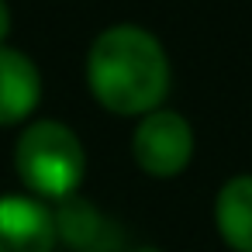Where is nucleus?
I'll return each mask as SVG.
<instances>
[{
    "mask_svg": "<svg viewBox=\"0 0 252 252\" xmlns=\"http://www.w3.org/2000/svg\"><path fill=\"white\" fill-rule=\"evenodd\" d=\"M87 87L104 111L142 118L169 94V56L149 28L111 25L90 42Z\"/></svg>",
    "mask_w": 252,
    "mask_h": 252,
    "instance_id": "f257e3e1",
    "label": "nucleus"
},
{
    "mask_svg": "<svg viewBox=\"0 0 252 252\" xmlns=\"http://www.w3.org/2000/svg\"><path fill=\"white\" fill-rule=\"evenodd\" d=\"M14 173L38 200H66L87 176V149L80 135L52 118L32 121L14 142Z\"/></svg>",
    "mask_w": 252,
    "mask_h": 252,
    "instance_id": "f03ea898",
    "label": "nucleus"
},
{
    "mask_svg": "<svg viewBox=\"0 0 252 252\" xmlns=\"http://www.w3.org/2000/svg\"><path fill=\"white\" fill-rule=\"evenodd\" d=\"M131 159L156 180L180 176L193 159V128L180 111L156 107L138 118L131 135Z\"/></svg>",
    "mask_w": 252,
    "mask_h": 252,
    "instance_id": "7ed1b4c3",
    "label": "nucleus"
},
{
    "mask_svg": "<svg viewBox=\"0 0 252 252\" xmlns=\"http://www.w3.org/2000/svg\"><path fill=\"white\" fill-rule=\"evenodd\" d=\"M52 207L32 193L0 197V252H56Z\"/></svg>",
    "mask_w": 252,
    "mask_h": 252,
    "instance_id": "20e7f679",
    "label": "nucleus"
},
{
    "mask_svg": "<svg viewBox=\"0 0 252 252\" xmlns=\"http://www.w3.org/2000/svg\"><path fill=\"white\" fill-rule=\"evenodd\" d=\"M52 218H56L59 242L69 245L73 252H118L121 249V228L104 211H97L90 200L76 193L59 200Z\"/></svg>",
    "mask_w": 252,
    "mask_h": 252,
    "instance_id": "39448f33",
    "label": "nucleus"
},
{
    "mask_svg": "<svg viewBox=\"0 0 252 252\" xmlns=\"http://www.w3.org/2000/svg\"><path fill=\"white\" fill-rule=\"evenodd\" d=\"M42 100V73L21 49L0 45V128L25 125Z\"/></svg>",
    "mask_w": 252,
    "mask_h": 252,
    "instance_id": "423d86ee",
    "label": "nucleus"
},
{
    "mask_svg": "<svg viewBox=\"0 0 252 252\" xmlns=\"http://www.w3.org/2000/svg\"><path fill=\"white\" fill-rule=\"evenodd\" d=\"M214 228L231 252H252V173L231 176L218 190Z\"/></svg>",
    "mask_w": 252,
    "mask_h": 252,
    "instance_id": "0eeeda50",
    "label": "nucleus"
},
{
    "mask_svg": "<svg viewBox=\"0 0 252 252\" xmlns=\"http://www.w3.org/2000/svg\"><path fill=\"white\" fill-rule=\"evenodd\" d=\"M11 35V7H7V0H0V45L7 42Z\"/></svg>",
    "mask_w": 252,
    "mask_h": 252,
    "instance_id": "6e6552de",
    "label": "nucleus"
},
{
    "mask_svg": "<svg viewBox=\"0 0 252 252\" xmlns=\"http://www.w3.org/2000/svg\"><path fill=\"white\" fill-rule=\"evenodd\" d=\"M131 252H159L156 245H138V249H131Z\"/></svg>",
    "mask_w": 252,
    "mask_h": 252,
    "instance_id": "1a4fd4ad",
    "label": "nucleus"
}]
</instances>
